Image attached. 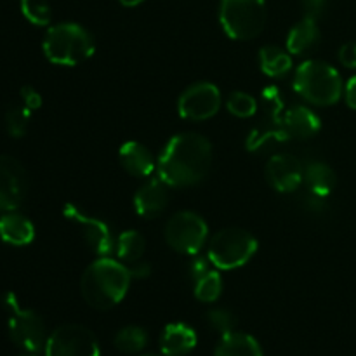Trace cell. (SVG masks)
<instances>
[{
	"label": "cell",
	"instance_id": "e575fe53",
	"mask_svg": "<svg viewBox=\"0 0 356 356\" xmlns=\"http://www.w3.org/2000/svg\"><path fill=\"white\" fill-rule=\"evenodd\" d=\"M344 99L351 110H356V75L348 80L346 89H344Z\"/></svg>",
	"mask_w": 356,
	"mask_h": 356
},
{
	"label": "cell",
	"instance_id": "f546056e",
	"mask_svg": "<svg viewBox=\"0 0 356 356\" xmlns=\"http://www.w3.org/2000/svg\"><path fill=\"white\" fill-rule=\"evenodd\" d=\"M21 99H23V104L28 108V110L35 111L42 106V96L37 89H33L31 86L21 87L19 90Z\"/></svg>",
	"mask_w": 356,
	"mask_h": 356
},
{
	"label": "cell",
	"instance_id": "83f0119b",
	"mask_svg": "<svg viewBox=\"0 0 356 356\" xmlns=\"http://www.w3.org/2000/svg\"><path fill=\"white\" fill-rule=\"evenodd\" d=\"M226 108L232 115L238 118H249L257 111V101L247 92H233L228 97Z\"/></svg>",
	"mask_w": 356,
	"mask_h": 356
},
{
	"label": "cell",
	"instance_id": "44dd1931",
	"mask_svg": "<svg viewBox=\"0 0 356 356\" xmlns=\"http://www.w3.org/2000/svg\"><path fill=\"white\" fill-rule=\"evenodd\" d=\"M305 183L312 195L316 197H329L337 183L336 172L330 165L323 162H312L305 167Z\"/></svg>",
	"mask_w": 356,
	"mask_h": 356
},
{
	"label": "cell",
	"instance_id": "7a4b0ae2",
	"mask_svg": "<svg viewBox=\"0 0 356 356\" xmlns=\"http://www.w3.org/2000/svg\"><path fill=\"white\" fill-rule=\"evenodd\" d=\"M132 277L129 268L111 257H99L87 266L80 278V292L90 308L106 312L127 296Z\"/></svg>",
	"mask_w": 356,
	"mask_h": 356
},
{
	"label": "cell",
	"instance_id": "1f68e13d",
	"mask_svg": "<svg viewBox=\"0 0 356 356\" xmlns=\"http://www.w3.org/2000/svg\"><path fill=\"white\" fill-rule=\"evenodd\" d=\"M301 2L306 10V16L315 17V19H318L329 7V0H301Z\"/></svg>",
	"mask_w": 356,
	"mask_h": 356
},
{
	"label": "cell",
	"instance_id": "30bf717a",
	"mask_svg": "<svg viewBox=\"0 0 356 356\" xmlns=\"http://www.w3.org/2000/svg\"><path fill=\"white\" fill-rule=\"evenodd\" d=\"M221 92L211 82H198L188 87L177 101V111L184 120L202 122L218 115L221 108Z\"/></svg>",
	"mask_w": 356,
	"mask_h": 356
},
{
	"label": "cell",
	"instance_id": "836d02e7",
	"mask_svg": "<svg viewBox=\"0 0 356 356\" xmlns=\"http://www.w3.org/2000/svg\"><path fill=\"white\" fill-rule=\"evenodd\" d=\"M129 273H131L132 278H138V280H143V278H148L152 275V266L146 261H136V263L129 264Z\"/></svg>",
	"mask_w": 356,
	"mask_h": 356
},
{
	"label": "cell",
	"instance_id": "d590c367",
	"mask_svg": "<svg viewBox=\"0 0 356 356\" xmlns=\"http://www.w3.org/2000/svg\"><path fill=\"white\" fill-rule=\"evenodd\" d=\"M118 2L125 7H136V6H139V3L145 2V0H118Z\"/></svg>",
	"mask_w": 356,
	"mask_h": 356
},
{
	"label": "cell",
	"instance_id": "5bb4252c",
	"mask_svg": "<svg viewBox=\"0 0 356 356\" xmlns=\"http://www.w3.org/2000/svg\"><path fill=\"white\" fill-rule=\"evenodd\" d=\"M169 205V184L160 177L149 179L143 184L134 197V209L141 218L155 219Z\"/></svg>",
	"mask_w": 356,
	"mask_h": 356
},
{
	"label": "cell",
	"instance_id": "8fae6325",
	"mask_svg": "<svg viewBox=\"0 0 356 356\" xmlns=\"http://www.w3.org/2000/svg\"><path fill=\"white\" fill-rule=\"evenodd\" d=\"M63 214L66 219L76 222L83 229V238L94 254L101 257L111 256V252L117 247V238H115L111 226L106 221L94 218V216L87 214L86 211H80L73 204H66L63 209Z\"/></svg>",
	"mask_w": 356,
	"mask_h": 356
},
{
	"label": "cell",
	"instance_id": "4316f807",
	"mask_svg": "<svg viewBox=\"0 0 356 356\" xmlns=\"http://www.w3.org/2000/svg\"><path fill=\"white\" fill-rule=\"evenodd\" d=\"M33 111L28 110L26 106H9L6 111V129L10 138L19 139L26 136L28 122Z\"/></svg>",
	"mask_w": 356,
	"mask_h": 356
},
{
	"label": "cell",
	"instance_id": "9c48e42d",
	"mask_svg": "<svg viewBox=\"0 0 356 356\" xmlns=\"http://www.w3.org/2000/svg\"><path fill=\"white\" fill-rule=\"evenodd\" d=\"M45 356H101L92 330L79 323L58 327L45 343Z\"/></svg>",
	"mask_w": 356,
	"mask_h": 356
},
{
	"label": "cell",
	"instance_id": "484cf974",
	"mask_svg": "<svg viewBox=\"0 0 356 356\" xmlns=\"http://www.w3.org/2000/svg\"><path fill=\"white\" fill-rule=\"evenodd\" d=\"M21 13L35 26L51 24L52 9L47 0H21Z\"/></svg>",
	"mask_w": 356,
	"mask_h": 356
},
{
	"label": "cell",
	"instance_id": "52a82bcc",
	"mask_svg": "<svg viewBox=\"0 0 356 356\" xmlns=\"http://www.w3.org/2000/svg\"><path fill=\"white\" fill-rule=\"evenodd\" d=\"M257 252V240L242 228H225L209 242V259L218 270H236Z\"/></svg>",
	"mask_w": 356,
	"mask_h": 356
},
{
	"label": "cell",
	"instance_id": "cb8c5ba5",
	"mask_svg": "<svg viewBox=\"0 0 356 356\" xmlns=\"http://www.w3.org/2000/svg\"><path fill=\"white\" fill-rule=\"evenodd\" d=\"M113 343L115 348H117L118 351H122V353H139V351L145 350L146 344H148V334H146V330L143 329V327L129 325L118 330Z\"/></svg>",
	"mask_w": 356,
	"mask_h": 356
},
{
	"label": "cell",
	"instance_id": "ffe728a7",
	"mask_svg": "<svg viewBox=\"0 0 356 356\" xmlns=\"http://www.w3.org/2000/svg\"><path fill=\"white\" fill-rule=\"evenodd\" d=\"M214 356H264L259 343L252 336L245 332L225 334L219 339L218 346L214 350Z\"/></svg>",
	"mask_w": 356,
	"mask_h": 356
},
{
	"label": "cell",
	"instance_id": "9a60e30c",
	"mask_svg": "<svg viewBox=\"0 0 356 356\" xmlns=\"http://www.w3.org/2000/svg\"><path fill=\"white\" fill-rule=\"evenodd\" d=\"M282 127H284L287 139H312L320 131L318 115L306 106H292L282 117Z\"/></svg>",
	"mask_w": 356,
	"mask_h": 356
},
{
	"label": "cell",
	"instance_id": "8992f818",
	"mask_svg": "<svg viewBox=\"0 0 356 356\" xmlns=\"http://www.w3.org/2000/svg\"><path fill=\"white\" fill-rule=\"evenodd\" d=\"M2 305L9 313L7 329H9L10 341L28 353H37L44 350L47 343V334H45V323L42 316L33 309L21 308L19 301L13 292L3 294Z\"/></svg>",
	"mask_w": 356,
	"mask_h": 356
},
{
	"label": "cell",
	"instance_id": "277c9868",
	"mask_svg": "<svg viewBox=\"0 0 356 356\" xmlns=\"http://www.w3.org/2000/svg\"><path fill=\"white\" fill-rule=\"evenodd\" d=\"M294 89L309 104L332 106L343 96V79L329 63L309 59L296 70Z\"/></svg>",
	"mask_w": 356,
	"mask_h": 356
},
{
	"label": "cell",
	"instance_id": "603a6c76",
	"mask_svg": "<svg viewBox=\"0 0 356 356\" xmlns=\"http://www.w3.org/2000/svg\"><path fill=\"white\" fill-rule=\"evenodd\" d=\"M146 242L143 238V235L136 229H127V232L120 233L117 236V247H115V252L117 257L125 263V266L136 263V261L143 259V254H145Z\"/></svg>",
	"mask_w": 356,
	"mask_h": 356
},
{
	"label": "cell",
	"instance_id": "e0dca14e",
	"mask_svg": "<svg viewBox=\"0 0 356 356\" xmlns=\"http://www.w3.org/2000/svg\"><path fill=\"white\" fill-rule=\"evenodd\" d=\"M197 346V332L186 323H170L160 336L163 356H186Z\"/></svg>",
	"mask_w": 356,
	"mask_h": 356
},
{
	"label": "cell",
	"instance_id": "4fadbf2b",
	"mask_svg": "<svg viewBox=\"0 0 356 356\" xmlns=\"http://www.w3.org/2000/svg\"><path fill=\"white\" fill-rule=\"evenodd\" d=\"M264 174L270 186L278 193H292L305 181V169H302L301 160L291 153H278L271 156L268 160Z\"/></svg>",
	"mask_w": 356,
	"mask_h": 356
},
{
	"label": "cell",
	"instance_id": "74e56055",
	"mask_svg": "<svg viewBox=\"0 0 356 356\" xmlns=\"http://www.w3.org/2000/svg\"><path fill=\"white\" fill-rule=\"evenodd\" d=\"M19 356H37L35 353H31V355H19Z\"/></svg>",
	"mask_w": 356,
	"mask_h": 356
},
{
	"label": "cell",
	"instance_id": "6da1fadb",
	"mask_svg": "<svg viewBox=\"0 0 356 356\" xmlns=\"http://www.w3.org/2000/svg\"><path fill=\"white\" fill-rule=\"evenodd\" d=\"M212 165V145L195 132L177 134L160 155L159 177L170 188H190L207 177Z\"/></svg>",
	"mask_w": 356,
	"mask_h": 356
},
{
	"label": "cell",
	"instance_id": "7c38bea8",
	"mask_svg": "<svg viewBox=\"0 0 356 356\" xmlns=\"http://www.w3.org/2000/svg\"><path fill=\"white\" fill-rule=\"evenodd\" d=\"M28 191V174L23 163L10 155H0V211L19 209Z\"/></svg>",
	"mask_w": 356,
	"mask_h": 356
},
{
	"label": "cell",
	"instance_id": "f1b7e54d",
	"mask_svg": "<svg viewBox=\"0 0 356 356\" xmlns=\"http://www.w3.org/2000/svg\"><path fill=\"white\" fill-rule=\"evenodd\" d=\"M207 322L216 332L225 336V334L233 332V330H235L236 316L226 308H214L207 313Z\"/></svg>",
	"mask_w": 356,
	"mask_h": 356
},
{
	"label": "cell",
	"instance_id": "d6a6232c",
	"mask_svg": "<svg viewBox=\"0 0 356 356\" xmlns=\"http://www.w3.org/2000/svg\"><path fill=\"white\" fill-rule=\"evenodd\" d=\"M209 264H212L209 257L207 259H205V257H195L193 263H191L190 266V273L191 277H193V280H198V278L204 277L205 273L211 271V266H209Z\"/></svg>",
	"mask_w": 356,
	"mask_h": 356
},
{
	"label": "cell",
	"instance_id": "d4e9b609",
	"mask_svg": "<svg viewBox=\"0 0 356 356\" xmlns=\"http://www.w3.org/2000/svg\"><path fill=\"white\" fill-rule=\"evenodd\" d=\"M222 292V278L218 271L211 270L195 280V298L200 302H216Z\"/></svg>",
	"mask_w": 356,
	"mask_h": 356
},
{
	"label": "cell",
	"instance_id": "d6986e66",
	"mask_svg": "<svg viewBox=\"0 0 356 356\" xmlns=\"http://www.w3.org/2000/svg\"><path fill=\"white\" fill-rule=\"evenodd\" d=\"M320 42V28L315 17L305 16L292 26L287 37V51L291 54H305Z\"/></svg>",
	"mask_w": 356,
	"mask_h": 356
},
{
	"label": "cell",
	"instance_id": "4dcf8cb0",
	"mask_svg": "<svg viewBox=\"0 0 356 356\" xmlns=\"http://www.w3.org/2000/svg\"><path fill=\"white\" fill-rule=\"evenodd\" d=\"M339 61L346 68H356V42H348L339 49Z\"/></svg>",
	"mask_w": 356,
	"mask_h": 356
},
{
	"label": "cell",
	"instance_id": "3957f363",
	"mask_svg": "<svg viewBox=\"0 0 356 356\" xmlns=\"http://www.w3.org/2000/svg\"><path fill=\"white\" fill-rule=\"evenodd\" d=\"M42 49L52 65L76 66L94 54L96 44L82 24L59 23L49 28Z\"/></svg>",
	"mask_w": 356,
	"mask_h": 356
},
{
	"label": "cell",
	"instance_id": "5b68a950",
	"mask_svg": "<svg viewBox=\"0 0 356 356\" xmlns=\"http://www.w3.org/2000/svg\"><path fill=\"white\" fill-rule=\"evenodd\" d=\"M264 0H221L219 19L222 30L233 40H252L266 26Z\"/></svg>",
	"mask_w": 356,
	"mask_h": 356
},
{
	"label": "cell",
	"instance_id": "8d00e7d4",
	"mask_svg": "<svg viewBox=\"0 0 356 356\" xmlns=\"http://www.w3.org/2000/svg\"><path fill=\"white\" fill-rule=\"evenodd\" d=\"M141 356H163V355H156V353H146V355H141Z\"/></svg>",
	"mask_w": 356,
	"mask_h": 356
},
{
	"label": "cell",
	"instance_id": "ba28073f",
	"mask_svg": "<svg viewBox=\"0 0 356 356\" xmlns=\"http://www.w3.org/2000/svg\"><path fill=\"white\" fill-rule=\"evenodd\" d=\"M209 226L204 219L191 211L174 214L165 225V242L176 252L197 256L207 242Z\"/></svg>",
	"mask_w": 356,
	"mask_h": 356
},
{
	"label": "cell",
	"instance_id": "7402d4cb",
	"mask_svg": "<svg viewBox=\"0 0 356 356\" xmlns=\"http://www.w3.org/2000/svg\"><path fill=\"white\" fill-rule=\"evenodd\" d=\"M259 66L263 73H266L271 79L285 76L292 70L291 52L277 45H266L259 51Z\"/></svg>",
	"mask_w": 356,
	"mask_h": 356
},
{
	"label": "cell",
	"instance_id": "ac0fdd59",
	"mask_svg": "<svg viewBox=\"0 0 356 356\" xmlns=\"http://www.w3.org/2000/svg\"><path fill=\"white\" fill-rule=\"evenodd\" d=\"M0 238L14 247L28 245L35 238L33 222L16 211L6 212L0 218Z\"/></svg>",
	"mask_w": 356,
	"mask_h": 356
},
{
	"label": "cell",
	"instance_id": "2e32d148",
	"mask_svg": "<svg viewBox=\"0 0 356 356\" xmlns=\"http://www.w3.org/2000/svg\"><path fill=\"white\" fill-rule=\"evenodd\" d=\"M122 167L134 177H148L155 170V159L143 143L127 141L118 149Z\"/></svg>",
	"mask_w": 356,
	"mask_h": 356
}]
</instances>
